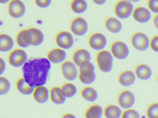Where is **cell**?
<instances>
[{"mask_svg":"<svg viewBox=\"0 0 158 118\" xmlns=\"http://www.w3.org/2000/svg\"><path fill=\"white\" fill-rule=\"evenodd\" d=\"M50 62L46 58L29 59L22 68L23 78L34 88L44 85L49 78Z\"/></svg>","mask_w":158,"mask_h":118,"instance_id":"obj_1","label":"cell"},{"mask_svg":"<svg viewBox=\"0 0 158 118\" xmlns=\"http://www.w3.org/2000/svg\"><path fill=\"white\" fill-rule=\"evenodd\" d=\"M79 69L78 78L80 81L85 85L92 84L96 79L95 68L90 61H82L78 65Z\"/></svg>","mask_w":158,"mask_h":118,"instance_id":"obj_2","label":"cell"},{"mask_svg":"<svg viewBox=\"0 0 158 118\" xmlns=\"http://www.w3.org/2000/svg\"><path fill=\"white\" fill-rule=\"evenodd\" d=\"M98 67L103 73H110L112 70L114 59L111 53L107 50H102L96 57Z\"/></svg>","mask_w":158,"mask_h":118,"instance_id":"obj_3","label":"cell"},{"mask_svg":"<svg viewBox=\"0 0 158 118\" xmlns=\"http://www.w3.org/2000/svg\"><path fill=\"white\" fill-rule=\"evenodd\" d=\"M134 9V5L132 2L127 0H121L115 5L114 11L117 17L125 19L132 15Z\"/></svg>","mask_w":158,"mask_h":118,"instance_id":"obj_4","label":"cell"},{"mask_svg":"<svg viewBox=\"0 0 158 118\" xmlns=\"http://www.w3.org/2000/svg\"><path fill=\"white\" fill-rule=\"evenodd\" d=\"M26 12V7L21 0H11L8 5L9 14L14 18L23 17Z\"/></svg>","mask_w":158,"mask_h":118,"instance_id":"obj_5","label":"cell"},{"mask_svg":"<svg viewBox=\"0 0 158 118\" xmlns=\"http://www.w3.org/2000/svg\"><path fill=\"white\" fill-rule=\"evenodd\" d=\"M131 41L133 47L139 51L147 50L149 46L148 37L142 32H136L133 34Z\"/></svg>","mask_w":158,"mask_h":118,"instance_id":"obj_6","label":"cell"},{"mask_svg":"<svg viewBox=\"0 0 158 118\" xmlns=\"http://www.w3.org/2000/svg\"><path fill=\"white\" fill-rule=\"evenodd\" d=\"M27 61V53L21 49L14 50L9 55V62L14 67H21Z\"/></svg>","mask_w":158,"mask_h":118,"instance_id":"obj_7","label":"cell"},{"mask_svg":"<svg viewBox=\"0 0 158 118\" xmlns=\"http://www.w3.org/2000/svg\"><path fill=\"white\" fill-rule=\"evenodd\" d=\"M112 54L116 59L124 60L129 55V50L127 45L121 41H115L111 45Z\"/></svg>","mask_w":158,"mask_h":118,"instance_id":"obj_8","label":"cell"},{"mask_svg":"<svg viewBox=\"0 0 158 118\" xmlns=\"http://www.w3.org/2000/svg\"><path fill=\"white\" fill-rule=\"evenodd\" d=\"M70 29L74 34L81 37L85 35L88 31V25L82 18H76L71 22Z\"/></svg>","mask_w":158,"mask_h":118,"instance_id":"obj_9","label":"cell"},{"mask_svg":"<svg viewBox=\"0 0 158 118\" xmlns=\"http://www.w3.org/2000/svg\"><path fill=\"white\" fill-rule=\"evenodd\" d=\"M58 46L64 49H69L73 46L74 38L69 32L65 31L59 32L55 38Z\"/></svg>","mask_w":158,"mask_h":118,"instance_id":"obj_10","label":"cell"},{"mask_svg":"<svg viewBox=\"0 0 158 118\" xmlns=\"http://www.w3.org/2000/svg\"><path fill=\"white\" fill-rule=\"evenodd\" d=\"M61 69L64 77L67 80L73 81L78 76V71L76 65L69 61H64L61 65Z\"/></svg>","mask_w":158,"mask_h":118,"instance_id":"obj_11","label":"cell"},{"mask_svg":"<svg viewBox=\"0 0 158 118\" xmlns=\"http://www.w3.org/2000/svg\"><path fill=\"white\" fill-rule=\"evenodd\" d=\"M106 37L100 33H95L91 35L89 39L90 47L96 50H102L107 45Z\"/></svg>","mask_w":158,"mask_h":118,"instance_id":"obj_12","label":"cell"},{"mask_svg":"<svg viewBox=\"0 0 158 118\" xmlns=\"http://www.w3.org/2000/svg\"><path fill=\"white\" fill-rule=\"evenodd\" d=\"M117 101L122 108H130L134 106L135 98L132 92L128 90H124L118 95Z\"/></svg>","mask_w":158,"mask_h":118,"instance_id":"obj_13","label":"cell"},{"mask_svg":"<svg viewBox=\"0 0 158 118\" xmlns=\"http://www.w3.org/2000/svg\"><path fill=\"white\" fill-rule=\"evenodd\" d=\"M132 15L135 20L141 24L148 23L152 17L151 13L149 10L143 6H138L134 8Z\"/></svg>","mask_w":158,"mask_h":118,"instance_id":"obj_14","label":"cell"},{"mask_svg":"<svg viewBox=\"0 0 158 118\" xmlns=\"http://www.w3.org/2000/svg\"><path fill=\"white\" fill-rule=\"evenodd\" d=\"M33 37L29 29L21 30L17 34L16 41L17 44L23 48H27L32 45Z\"/></svg>","mask_w":158,"mask_h":118,"instance_id":"obj_15","label":"cell"},{"mask_svg":"<svg viewBox=\"0 0 158 118\" xmlns=\"http://www.w3.org/2000/svg\"><path fill=\"white\" fill-rule=\"evenodd\" d=\"M32 94L35 100L40 103H46L49 98V90L44 85L35 87Z\"/></svg>","mask_w":158,"mask_h":118,"instance_id":"obj_16","label":"cell"},{"mask_svg":"<svg viewBox=\"0 0 158 118\" xmlns=\"http://www.w3.org/2000/svg\"><path fill=\"white\" fill-rule=\"evenodd\" d=\"M47 57L50 62L54 64L61 63L65 61L66 53L64 50L56 48L49 52Z\"/></svg>","mask_w":158,"mask_h":118,"instance_id":"obj_17","label":"cell"},{"mask_svg":"<svg viewBox=\"0 0 158 118\" xmlns=\"http://www.w3.org/2000/svg\"><path fill=\"white\" fill-rule=\"evenodd\" d=\"M136 80L135 73L127 70L121 73L118 77V80L120 84L123 86L128 87L134 85Z\"/></svg>","mask_w":158,"mask_h":118,"instance_id":"obj_18","label":"cell"},{"mask_svg":"<svg viewBox=\"0 0 158 118\" xmlns=\"http://www.w3.org/2000/svg\"><path fill=\"white\" fill-rule=\"evenodd\" d=\"M135 74L139 79L142 80H147L151 77L152 71L148 65L141 64L136 66Z\"/></svg>","mask_w":158,"mask_h":118,"instance_id":"obj_19","label":"cell"},{"mask_svg":"<svg viewBox=\"0 0 158 118\" xmlns=\"http://www.w3.org/2000/svg\"><path fill=\"white\" fill-rule=\"evenodd\" d=\"M91 60L90 53L88 51L85 49H78L73 54V61L77 66L83 61H90Z\"/></svg>","mask_w":158,"mask_h":118,"instance_id":"obj_20","label":"cell"},{"mask_svg":"<svg viewBox=\"0 0 158 118\" xmlns=\"http://www.w3.org/2000/svg\"><path fill=\"white\" fill-rule=\"evenodd\" d=\"M106 29L112 33H119L123 28L122 23L117 18L114 17L108 18L105 22Z\"/></svg>","mask_w":158,"mask_h":118,"instance_id":"obj_21","label":"cell"},{"mask_svg":"<svg viewBox=\"0 0 158 118\" xmlns=\"http://www.w3.org/2000/svg\"><path fill=\"white\" fill-rule=\"evenodd\" d=\"M49 96L52 101L57 105H61L66 101V98L62 94L60 88H52L49 92Z\"/></svg>","mask_w":158,"mask_h":118,"instance_id":"obj_22","label":"cell"},{"mask_svg":"<svg viewBox=\"0 0 158 118\" xmlns=\"http://www.w3.org/2000/svg\"><path fill=\"white\" fill-rule=\"evenodd\" d=\"M14 42L9 35L5 34H0V51L8 52L13 48Z\"/></svg>","mask_w":158,"mask_h":118,"instance_id":"obj_23","label":"cell"},{"mask_svg":"<svg viewBox=\"0 0 158 118\" xmlns=\"http://www.w3.org/2000/svg\"><path fill=\"white\" fill-rule=\"evenodd\" d=\"M103 113L102 108L100 105L94 104L88 108L85 112V116L87 118H100Z\"/></svg>","mask_w":158,"mask_h":118,"instance_id":"obj_24","label":"cell"},{"mask_svg":"<svg viewBox=\"0 0 158 118\" xmlns=\"http://www.w3.org/2000/svg\"><path fill=\"white\" fill-rule=\"evenodd\" d=\"M122 110L114 105H109L104 108L103 113L108 118H119L121 117Z\"/></svg>","mask_w":158,"mask_h":118,"instance_id":"obj_25","label":"cell"},{"mask_svg":"<svg viewBox=\"0 0 158 118\" xmlns=\"http://www.w3.org/2000/svg\"><path fill=\"white\" fill-rule=\"evenodd\" d=\"M16 87L18 90L21 93L25 95L32 94L35 88L30 85L23 77L20 78L17 80Z\"/></svg>","mask_w":158,"mask_h":118,"instance_id":"obj_26","label":"cell"},{"mask_svg":"<svg viewBox=\"0 0 158 118\" xmlns=\"http://www.w3.org/2000/svg\"><path fill=\"white\" fill-rule=\"evenodd\" d=\"M71 7L76 14H83L87 10L88 4L85 0H73L71 2Z\"/></svg>","mask_w":158,"mask_h":118,"instance_id":"obj_27","label":"cell"},{"mask_svg":"<svg viewBox=\"0 0 158 118\" xmlns=\"http://www.w3.org/2000/svg\"><path fill=\"white\" fill-rule=\"evenodd\" d=\"M81 96L86 100L94 102L98 98L97 91L91 87H85L81 92Z\"/></svg>","mask_w":158,"mask_h":118,"instance_id":"obj_28","label":"cell"},{"mask_svg":"<svg viewBox=\"0 0 158 118\" xmlns=\"http://www.w3.org/2000/svg\"><path fill=\"white\" fill-rule=\"evenodd\" d=\"M61 92L65 98H72L77 93V88L74 85L70 83L64 84L60 88Z\"/></svg>","mask_w":158,"mask_h":118,"instance_id":"obj_29","label":"cell"},{"mask_svg":"<svg viewBox=\"0 0 158 118\" xmlns=\"http://www.w3.org/2000/svg\"><path fill=\"white\" fill-rule=\"evenodd\" d=\"M33 37L32 46H39L43 43L44 40V35L43 32L38 29L31 28L29 29Z\"/></svg>","mask_w":158,"mask_h":118,"instance_id":"obj_30","label":"cell"},{"mask_svg":"<svg viewBox=\"0 0 158 118\" xmlns=\"http://www.w3.org/2000/svg\"><path fill=\"white\" fill-rule=\"evenodd\" d=\"M10 88V81L3 77H0V96L7 94Z\"/></svg>","mask_w":158,"mask_h":118,"instance_id":"obj_31","label":"cell"},{"mask_svg":"<svg viewBox=\"0 0 158 118\" xmlns=\"http://www.w3.org/2000/svg\"><path fill=\"white\" fill-rule=\"evenodd\" d=\"M146 114L148 118H158V104L157 103H152L147 108Z\"/></svg>","mask_w":158,"mask_h":118,"instance_id":"obj_32","label":"cell"},{"mask_svg":"<svg viewBox=\"0 0 158 118\" xmlns=\"http://www.w3.org/2000/svg\"><path fill=\"white\" fill-rule=\"evenodd\" d=\"M121 117L123 118H139V113L135 110L127 108L122 112Z\"/></svg>","mask_w":158,"mask_h":118,"instance_id":"obj_33","label":"cell"},{"mask_svg":"<svg viewBox=\"0 0 158 118\" xmlns=\"http://www.w3.org/2000/svg\"><path fill=\"white\" fill-rule=\"evenodd\" d=\"M148 6L150 11L155 14H158V0H148Z\"/></svg>","mask_w":158,"mask_h":118,"instance_id":"obj_34","label":"cell"},{"mask_svg":"<svg viewBox=\"0 0 158 118\" xmlns=\"http://www.w3.org/2000/svg\"><path fill=\"white\" fill-rule=\"evenodd\" d=\"M36 4L41 8L48 7L51 5L52 0H35Z\"/></svg>","mask_w":158,"mask_h":118,"instance_id":"obj_35","label":"cell"},{"mask_svg":"<svg viewBox=\"0 0 158 118\" xmlns=\"http://www.w3.org/2000/svg\"><path fill=\"white\" fill-rule=\"evenodd\" d=\"M149 45L151 48L154 51L158 52V36L153 37L149 41Z\"/></svg>","mask_w":158,"mask_h":118,"instance_id":"obj_36","label":"cell"},{"mask_svg":"<svg viewBox=\"0 0 158 118\" xmlns=\"http://www.w3.org/2000/svg\"><path fill=\"white\" fill-rule=\"evenodd\" d=\"M6 69V64L2 58H0V75L4 73Z\"/></svg>","mask_w":158,"mask_h":118,"instance_id":"obj_37","label":"cell"},{"mask_svg":"<svg viewBox=\"0 0 158 118\" xmlns=\"http://www.w3.org/2000/svg\"><path fill=\"white\" fill-rule=\"evenodd\" d=\"M107 0H92L93 2L98 5H103L107 2Z\"/></svg>","mask_w":158,"mask_h":118,"instance_id":"obj_38","label":"cell"},{"mask_svg":"<svg viewBox=\"0 0 158 118\" xmlns=\"http://www.w3.org/2000/svg\"><path fill=\"white\" fill-rule=\"evenodd\" d=\"M153 25L154 26L156 27V28H158V15H156L154 18H153Z\"/></svg>","mask_w":158,"mask_h":118,"instance_id":"obj_39","label":"cell"},{"mask_svg":"<svg viewBox=\"0 0 158 118\" xmlns=\"http://www.w3.org/2000/svg\"><path fill=\"white\" fill-rule=\"evenodd\" d=\"M63 118H75L73 114H71V113H66V114H64L62 116Z\"/></svg>","mask_w":158,"mask_h":118,"instance_id":"obj_40","label":"cell"},{"mask_svg":"<svg viewBox=\"0 0 158 118\" xmlns=\"http://www.w3.org/2000/svg\"><path fill=\"white\" fill-rule=\"evenodd\" d=\"M10 1L11 0H0V4H5L9 3Z\"/></svg>","mask_w":158,"mask_h":118,"instance_id":"obj_41","label":"cell"},{"mask_svg":"<svg viewBox=\"0 0 158 118\" xmlns=\"http://www.w3.org/2000/svg\"><path fill=\"white\" fill-rule=\"evenodd\" d=\"M132 3H136L139 2L140 0H127Z\"/></svg>","mask_w":158,"mask_h":118,"instance_id":"obj_42","label":"cell"},{"mask_svg":"<svg viewBox=\"0 0 158 118\" xmlns=\"http://www.w3.org/2000/svg\"><path fill=\"white\" fill-rule=\"evenodd\" d=\"M23 1H29V0H23Z\"/></svg>","mask_w":158,"mask_h":118,"instance_id":"obj_43","label":"cell"}]
</instances>
